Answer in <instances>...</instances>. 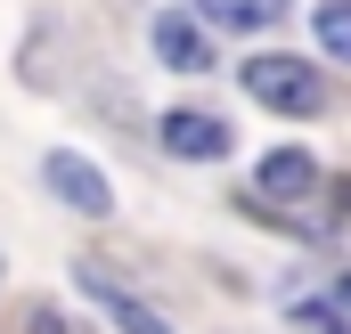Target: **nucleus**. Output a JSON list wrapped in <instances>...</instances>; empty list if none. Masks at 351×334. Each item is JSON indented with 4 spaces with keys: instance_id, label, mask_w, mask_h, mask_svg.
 I'll list each match as a JSON object with an SVG mask.
<instances>
[{
    "instance_id": "obj_1",
    "label": "nucleus",
    "mask_w": 351,
    "mask_h": 334,
    "mask_svg": "<svg viewBox=\"0 0 351 334\" xmlns=\"http://www.w3.org/2000/svg\"><path fill=\"white\" fill-rule=\"evenodd\" d=\"M245 90L262 98L269 114H319V106H327V82H319V66H311V57H286V49H262V57H245Z\"/></svg>"
},
{
    "instance_id": "obj_2",
    "label": "nucleus",
    "mask_w": 351,
    "mask_h": 334,
    "mask_svg": "<svg viewBox=\"0 0 351 334\" xmlns=\"http://www.w3.org/2000/svg\"><path fill=\"white\" fill-rule=\"evenodd\" d=\"M74 285L90 294V310H106L123 334H172V318H164L147 294H131V285H123L114 269H98V261H74Z\"/></svg>"
},
{
    "instance_id": "obj_3",
    "label": "nucleus",
    "mask_w": 351,
    "mask_h": 334,
    "mask_svg": "<svg viewBox=\"0 0 351 334\" xmlns=\"http://www.w3.org/2000/svg\"><path fill=\"white\" fill-rule=\"evenodd\" d=\"M41 179L58 188V204H74V212H90V220H106V212H114L106 171L90 164V155H74V147H49V155H41Z\"/></svg>"
},
{
    "instance_id": "obj_4",
    "label": "nucleus",
    "mask_w": 351,
    "mask_h": 334,
    "mask_svg": "<svg viewBox=\"0 0 351 334\" xmlns=\"http://www.w3.org/2000/svg\"><path fill=\"white\" fill-rule=\"evenodd\" d=\"M319 188H327V171L311 164L302 147H269L262 171H254V196H262V204H286V212H294V204H311Z\"/></svg>"
},
{
    "instance_id": "obj_5",
    "label": "nucleus",
    "mask_w": 351,
    "mask_h": 334,
    "mask_svg": "<svg viewBox=\"0 0 351 334\" xmlns=\"http://www.w3.org/2000/svg\"><path fill=\"white\" fill-rule=\"evenodd\" d=\"M156 131H164V147H172L180 164H221V155H229V123L204 114V106H172Z\"/></svg>"
},
{
    "instance_id": "obj_6",
    "label": "nucleus",
    "mask_w": 351,
    "mask_h": 334,
    "mask_svg": "<svg viewBox=\"0 0 351 334\" xmlns=\"http://www.w3.org/2000/svg\"><path fill=\"white\" fill-rule=\"evenodd\" d=\"M147 41H156V57H164L172 74H204V66H213V41H204V25H196V16H180V8H156Z\"/></svg>"
},
{
    "instance_id": "obj_7",
    "label": "nucleus",
    "mask_w": 351,
    "mask_h": 334,
    "mask_svg": "<svg viewBox=\"0 0 351 334\" xmlns=\"http://www.w3.org/2000/svg\"><path fill=\"white\" fill-rule=\"evenodd\" d=\"M221 33H269L278 16H286V0H196Z\"/></svg>"
},
{
    "instance_id": "obj_8",
    "label": "nucleus",
    "mask_w": 351,
    "mask_h": 334,
    "mask_svg": "<svg viewBox=\"0 0 351 334\" xmlns=\"http://www.w3.org/2000/svg\"><path fill=\"white\" fill-rule=\"evenodd\" d=\"M319 49L327 57H351V0H327L319 8Z\"/></svg>"
},
{
    "instance_id": "obj_9",
    "label": "nucleus",
    "mask_w": 351,
    "mask_h": 334,
    "mask_svg": "<svg viewBox=\"0 0 351 334\" xmlns=\"http://www.w3.org/2000/svg\"><path fill=\"white\" fill-rule=\"evenodd\" d=\"M25 334H66V318H58V302H33V310H25Z\"/></svg>"
},
{
    "instance_id": "obj_10",
    "label": "nucleus",
    "mask_w": 351,
    "mask_h": 334,
    "mask_svg": "<svg viewBox=\"0 0 351 334\" xmlns=\"http://www.w3.org/2000/svg\"><path fill=\"white\" fill-rule=\"evenodd\" d=\"M335 310H351V277H343V285H335Z\"/></svg>"
}]
</instances>
